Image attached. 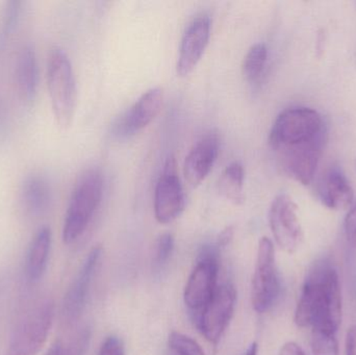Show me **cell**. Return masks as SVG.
Returning <instances> with one entry per match:
<instances>
[{"mask_svg": "<svg viewBox=\"0 0 356 355\" xmlns=\"http://www.w3.org/2000/svg\"><path fill=\"white\" fill-rule=\"evenodd\" d=\"M319 198L324 206L332 210H344L353 204L355 192L342 168L330 167L319 183Z\"/></svg>", "mask_w": 356, "mask_h": 355, "instance_id": "obj_15", "label": "cell"}, {"mask_svg": "<svg viewBox=\"0 0 356 355\" xmlns=\"http://www.w3.org/2000/svg\"><path fill=\"white\" fill-rule=\"evenodd\" d=\"M175 249V238L171 233L161 236L156 244V262L159 266H163L168 262Z\"/></svg>", "mask_w": 356, "mask_h": 355, "instance_id": "obj_24", "label": "cell"}, {"mask_svg": "<svg viewBox=\"0 0 356 355\" xmlns=\"http://www.w3.org/2000/svg\"><path fill=\"white\" fill-rule=\"evenodd\" d=\"M269 223L278 246L288 254L296 252L302 242V227L296 204L288 194H280L274 198L269 210Z\"/></svg>", "mask_w": 356, "mask_h": 355, "instance_id": "obj_9", "label": "cell"}, {"mask_svg": "<svg viewBox=\"0 0 356 355\" xmlns=\"http://www.w3.org/2000/svg\"><path fill=\"white\" fill-rule=\"evenodd\" d=\"M21 199L31 214H44L51 202V190L46 179L39 175H31L25 179L21 189Z\"/></svg>", "mask_w": 356, "mask_h": 355, "instance_id": "obj_18", "label": "cell"}, {"mask_svg": "<svg viewBox=\"0 0 356 355\" xmlns=\"http://www.w3.org/2000/svg\"><path fill=\"white\" fill-rule=\"evenodd\" d=\"M171 355H179V354H173V352H171Z\"/></svg>", "mask_w": 356, "mask_h": 355, "instance_id": "obj_32", "label": "cell"}, {"mask_svg": "<svg viewBox=\"0 0 356 355\" xmlns=\"http://www.w3.org/2000/svg\"><path fill=\"white\" fill-rule=\"evenodd\" d=\"M220 194L234 204L244 202V168L238 162L228 165L218 183Z\"/></svg>", "mask_w": 356, "mask_h": 355, "instance_id": "obj_19", "label": "cell"}, {"mask_svg": "<svg viewBox=\"0 0 356 355\" xmlns=\"http://www.w3.org/2000/svg\"><path fill=\"white\" fill-rule=\"evenodd\" d=\"M280 355H307L305 350L294 342H288L282 346Z\"/></svg>", "mask_w": 356, "mask_h": 355, "instance_id": "obj_29", "label": "cell"}, {"mask_svg": "<svg viewBox=\"0 0 356 355\" xmlns=\"http://www.w3.org/2000/svg\"><path fill=\"white\" fill-rule=\"evenodd\" d=\"M102 191L104 179L97 169H88L77 179L65 216V243H73L85 233L102 201Z\"/></svg>", "mask_w": 356, "mask_h": 355, "instance_id": "obj_3", "label": "cell"}, {"mask_svg": "<svg viewBox=\"0 0 356 355\" xmlns=\"http://www.w3.org/2000/svg\"><path fill=\"white\" fill-rule=\"evenodd\" d=\"M219 147V135L213 131L202 135L193 146L184 164V179L191 187H198L207 179L217 160Z\"/></svg>", "mask_w": 356, "mask_h": 355, "instance_id": "obj_14", "label": "cell"}, {"mask_svg": "<svg viewBox=\"0 0 356 355\" xmlns=\"http://www.w3.org/2000/svg\"><path fill=\"white\" fill-rule=\"evenodd\" d=\"M211 37V19L209 15L201 14L193 19L186 27L178 53L177 72L186 76L193 72L202 58Z\"/></svg>", "mask_w": 356, "mask_h": 355, "instance_id": "obj_12", "label": "cell"}, {"mask_svg": "<svg viewBox=\"0 0 356 355\" xmlns=\"http://www.w3.org/2000/svg\"><path fill=\"white\" fill-rule=\"evenodd\" d=\"M99 355H125L122 341L117 337H110L102 344Z\"/></svg>", "mask_w": 356, "mask_h": 355, "instance_id": "obj_26", "label": "cell"}, {"mask_svg": "<svg viewBox=\"0 0 356 355\" xmlns=\"http://www.w3.org/2000/svg\"><path fill=\"white\" fill-rule=\"evenodd\" d=\"M186 198L177 174V163L171 156L167 160L154 192V215L162 224L172 222L184 208Z\"/></svg>", "mask_w": 356, "mask_h": 355, "instance_id": "obj_10", "label": "cell"}, {"mask_svg": "<svg viewBox=\"0 0 356 355\" xmlns=\"http://www.w3.org/2000/svg\"><path fill=\"white\" fill-rule=\"evenodd\" d=\"M257 350H259V348H257V344L253 343L252 345L248 348V350H247L246 354L244 355H257Z\"/></svg>", "mask_w": 356, "mask_h": 355, "instance_id": "obj_31", "label": "cell"}, {"mask_svg": "<svg viewBox=\"0 0 356 355\" xmlns=\"http://www.w3.org/2000/svg\"><path fill=\"white\" fill-rule=\"evenodd\" d=\"M267 60V46L264 43L254 44L247 52L243 62V74L247 81H257L265 70Z\"/></svg>", "mask_w": 356, "mask_h": 355, "instance_id": "obj_20", "label": "cell"}, {"mask_svg": "<svg viewBox=\"0 0 356 355\" xmlns=\"http://www.w3.org/2000/svg\"><path fill=\"white\" fill-rule=\"evenodd\" d=\"M47 87L54 119L62 129H68L76 110V83L70 60L60 48L52 50L48 60Z\"/></svg>", "mask_w": 356, "mask_h": 355, "instance_id": "obj_4", "label": "cell"}, {"mask_svg": "<svg viewBox=\"0 0 356 355\" xmlns=\"http://www.w3.org/2000/svg\"><path fill=\"white\" fill-rule=\"evenodd\" d=\"M90 331L88 329L79 331L68 344L66 348L63 347L62 355H85L90 343Z\"/></svg>", "mask_w": 356, "mask_h": 355, "instance_id": "obj_23", "label": "cell"}, {"mask_svg": "<svg viewBox=\"0 0 356 355\" xmlns=\"http://www.w3.org/2000/svg\"><path fill=\"white\" fill-rule=\"evenodd\" d=\"M51 246V231L49 227L43 226L38 231L29 246L27 254L26 276L29 281H40L45 273Z\"/></svg>", "mask_w": 356, "mask_h": 355, "instance_id": "obj_17", "label": "cell"}, {"mask_svg": "<svg viewBox=\"0 0 356 355\" xmlns=\"http://www.w3.org/2000/svg\"><path fill=\"white\" fill-rule=\"evenodd\" d=\"M16 85L21 100L31 104L37 93L38 64L31 46H24L17 56Z\"/></svg>", "mask_w": 356, "mask_h": 355, "instance_id": "obj_16", "label": "cell"}, {"mask_svg": "<svg viewBox=\"0 0 356 355\" xmlns=\"http://www.w3.org/2000/svg\"><path fill=\"white\" fill-rule=\"evenodd\" d=\"M19 12H20V2H8V8H6V13H4L3 23H2L1 37L3 39L14 29Z\"/></svg>", "mask_w": 356, "mask_h": 355, "instance_id": "obj_25", "label": "cell"}, {"mask_svg": "<svg viewBox=\"0 0 356 355\" xmlns=\"http://www.w3.org/2000/svg\"><path fill=\"white\" fill-rule=\"evenodd\" d=\"M63 345L60 342H56L50 347V349L46 352L45 355H62Z\"/></svg>", "mask_w": 356, "mask_h": 355, "instance_id": "obj_30", "label": "cell"}, {"mask_svg": "<svg viewBox=\"0 0 356 355\" xmlns=\"http://www.w3.org/2000/svg\"><path fill=\"white\" fill-rule=\"evenodd\" d=\"M162 106V90L160 88L148 90L119 119L115 126V133L121 138L136 135L154 121L160 113Z\"/></svg>", "mask_w": 356, "mask_h": 355, "instance_id": "obj_13", "label": "cell"}, {"mask_svg": "<svg viewBox=\"0 0 356 355\" xmlns=\"http://www.w3.org/2000/svg\"><path fill=\"white\" fill-rule=\"evenodd\" d=\"M345 233H346L349 241L356 245V201L351 206L350 210L345 219Z\"/></svg>", "mask_w": 356, "mask_h": 355, "instance_id": "obj_27", "label": "cell"}, {"mask_svg": "<svg viewBox=\"0 0 356 355\" xmlns=\"http://www.w3.org/2000/svg\"><path fill=\"white\" fill-rule=\"evenodd\" d=\"M169 347L171 352L179 355H205L195 340L177 331H173L169 337Z\"/></svg>", "mask_w": 356, "mask_h": 355, "instance_id": "obj_21", "label": "cell"}, {"mask_svg": "<svg viewBox=\"0 0 356 355\" xmlns=\"http://www.w3.org/2000/svg\"><path fill=\"white\" fill-rule=\"evenodd\" d=\"M327 140V126L317 110L305 106L280 113L269 142L278 164L291 179L307 185L313 181Z\"/></svg>", "mask_w": 356, "mask_h": 355, "instance_id": "obj_1", "label": "cell"}, {"mask_svg": "<svg viewBox=\"0 0 356 355\" xmlns=\"http://www.w3.org/2000/svg\"><path fill=\"white\" fill-rule=\"evenodd\" d=\"M312 352L313 355H339L336 336L312 333Z\"/></svg>", "mask_w": 356, "mask_h": 355, "instance_id": "obj_22", "label": "cell"}, {"mask_svg": "<svg viewBox=\"0 0 356 355\" xmlns=\"http://www.w3.org/2000/svg\"><path fill=\"white\" fill-rule=\"evenodd\" d=\"M102 247L100 245L92 248L77 273L74 281L71 283L65 295L62 306L63 320L66 323H73L77 320L85 310L86 302L89 295L90 287L96 273L100 258H102Z\"/></svg>", "mask_w": 356, "mask_h": 355, "instance_id": "obj_11", "label": "cell"}, {"mask_svg": "<svg viewBox=\"0 0 356 355\" xmlns=\"http://www.w3.org/2000/svg\"><path fill=\"white\" fill-rule=\"evenodd\" d=\"M280 291L282 285L276 267L273 243L264 237L259 241L252 279V306L255 312L264 314L271 310L280 298Z\"/></svg>", "mask_w": 356, "mask_h": 355, "instance_id": "obj_6", "label": "cell"}, {"mask_svg": "<svg viewBox=\"0 0 356 355\" xmlns=\"http://www.w3.org/2000/svg\"><path fill=\"white\" fill-rule=\"evenodd\" d=\"M346 355H356V325H353L347 331Z\"/></svg>", "mask_w": 356, "mask_h": 355, "instance_id": "obj_28", "label": "cell"}, {"mask_svg": "<svg viewBox=\"0 0 356 355\" xmlns=\"http://www.w3.org/2000/svg\"><path fill=\"white\" fill-rule=\"evenodd\" d=\"M295 322L312 333L336 336L342 322V294L338 272L328 261L318 262L307 274Z\"/></svg>", "mask_w": 356, "mask_h": 355, "instance_id": "obj_2", "label": "cell"}, {"mask_svg": "<svg viewBox=\"0 0 356 355\" xmlns=\"http://www.w3.org/2000/svg\"><path fill=\"white\" fill-rule=\"evenodd\" d=\"M220 246L205 245L199 254L198 263L188 277L184 289V304L198 314L209 304L218 288Z\"/></svg>", "mask_w": 356, "mask_h": 355, "instance_id": "obj_7", "label": "cell"}, {"mask_svg": "<svg viewBox=\"0 0 356 355\" xmlns=\"http://www.w3.org/2000/svg\"><path fill=\"white\" fill-rule=\"evenodd\" d=\"M54 318V304L45 300L25 315L10 338L6 355H37L47 340Z\"/></svg>", "mask_w": 356, "mask_h": 355, "instance_id": "obj_5", "label": "cell"}, {"mask_svg": "<svg viewBox=\"0 0 356 355\" xmlns=\"http://www.w3.org/2000/svg\"><path fill=\"white\" fill-rule=\"evenodd\" d=\"M236 293L234 286H218L209 304L196 315V324L209 343L217 345L225 333L236 308Z\"/></svg>", "mask_w": 356, "mask_h": 355, "instance_id": "obj_8", "label": "cell"}]
</instances>
